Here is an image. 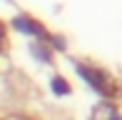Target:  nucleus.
<instances>
[{
    "label": "nucleus",
    "instance_id": "obj_1",
    "mask_svg": "<svg viewBox=\"0 0 122 120\" xmlns=\"http://www.w3.org/2000/svg\"><path fill=\"white\" fill-rule=\"evenodd\" d=\"M77 73H80V78L85 80V83H90L92 88H95L100 95L110 98V83H107V75H102L100 70L95 68H87V65H77Z\"/></svg>",
    "mask_w": 122,
    "mask_h": 120
},
{
    "label": "nucleus",
    "instance_id": "obj_2",
    "mask_svg": "<svg viewBox=\"0 0 122 120\" xmlns=\"http://www.w3.org/2000/svg\"><path fill=\"white\" fill-rule=\"evenodd\" d=\"M15 28L18 30H23V33H27V35H35V38H45V30L40 28V25L35 23V20H30V18H15Z\"/></svg>",
    "mask_w": 122,
    "mask_h": 120
},
{
    "label": "nucleus",
    "instance_id": "obj_3",
    "mask_svg": "<svg viewBox=\"0 0 122 120\" xmlns=\"http://www.w3.org/2000/svg\"><path fill=\"white\" fill-rule=\"evenodd\" d=\"M95 113H97V115H95V120H120V115L112 110V108H107V105H100Z\"/></svg>",
    "mask_w": 122,
    "mask_h": 120
},
{
    "label": "nucleus",
    "instance_id": "obj_4",
    "mask_svg": "<svg viewBox=\"0 0 122 120\" xmlns=\"http://www.w3.org/2000/svg\"><path fill=\"white\" fill-rule=\"evenodd\" d=\"M52 90L57 93V95H67V93H70V85L65 83L62 78H52Z\"/></svg>",
    "mask_w": 122,
    "mask_h": 120
},
{
    "label": "nucleus",
    "instance_id": "obj_5",
    "mask_svg": "<svg viewBox=\"0 0 122 120\" xmlns=\"http://www.w3.org/2000/svg\"><path fill=\"white\" fill-rule=\"evenodd\" d=\"M3 45H5V25L0 23V48H3Z\"/></svg>",
    "mask_w": 122,
    "mask_h": 120
},
{
    "label": "nucleus",
    "instance_id": "obj_6",
    "mask_svg": "<svg viewBox=\"0 0 122 120\" xmlns=\"http://www.w3.org/2000/svg\"><path fill=\"white\" fill-rule=\"evenodd\" d=\"M15 120H23V118H15Z\"/></svg>",
    "mask_w": 122,
    "mask_h": 120
}]
</instances>
